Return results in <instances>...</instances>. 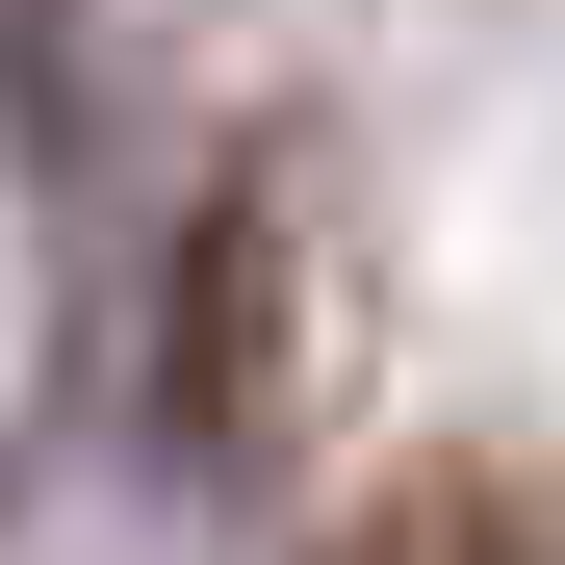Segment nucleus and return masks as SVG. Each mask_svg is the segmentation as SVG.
Wrapping results in <instances>:
<instances>
[{
  "label": "nucleus",
  "mask_w": 565,
  "mask_h": 565,
  "mask_svg": "<svg viewBox=\"0 0 565 565\" xmlns=\"http://www.w3.org/2000/svg\"><path fill=\"white\" fill-rule=\"evenodd\" d=\"M282 412V180H206V232H180V334H154V437H257Z\"/></svg>",
  "instance_id": "f257e3e1"
},
{
  "label": "nucleus",
  "mask_w": 565,
  "mask_h": 565,
  "mask_svg": "<svg viewBox=\"0 0 565 565\" xmlns=\"http://www.w3.org/2000/svg\"><path fill=\"white\" fill-rule=\"evenodd\" d=\"M309 565H565V514L514 489V462H412V489H360Z\"/></svg>",
  "instance_id": "f03ea898"
}]
</instances>
